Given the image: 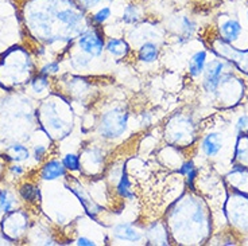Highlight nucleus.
<instances>
[{"label": "nucleus", "mask_w": 248, "mask_h": 246, "mask_svg": "<svg viewBox=\"0 0 248 246\" xmlns=\"http://www.w3.org/2000/svg\"><path fill=\"white\" fill-rule=\"evenodd\" d=\"M128 113L122 108H115L113 111L104 113L100 120V135L107 139H115L122 136L127 130Z\"/></svg>", "instance_id": "obj_1"}, {"label": "nucleus", "mask_w": 248, "mask_h": 246, "mask_svg": "<svg viewBox=\"0 0 248 246\" xmlns=\"http://www.w3.org/2000/svg\"><path fill=\"white\" fill-rule=\"evenodd\" d=\"M78 46L89 57H99L104 49V38L99 30L92 29L81 34L78 38Z\"/></svg>", "instance_id": "obj_2"}, {"label": "nucleus", "mask_w": 248, "mask_h": 246, "mask_svg": "<svg viewBox=\"0 0 248 246\" xmlns=\"http://www.w3.org/2000/svg\"><path fill=\"white\" fill-rule=\"evenodd\" d=\"M204 75V87L206 92L215 93L217 87H220V81L224 72V63L221 61H212L208 63V66L205 68Z\"/></svg>", "instance_id": "obj_3"}, {"label": "nucleus", "mask_w": 248, "mask_h": 246, "mask_svg": "<svg viewBox=\"0 0 248 246\" xmlns=\"http://www.w3.org/2000/svg\"><path fill=\"white\" fill-rule=\"evenodd\" d=\"M243 32L242 23L235 18L225 19L220 25V35L224 39V42L232 43L236 42Z\"/></svg>", "instance_id": "obj_4"}, {"label": "nucleus", "mask_w": 248, "mask_h": 246, "mask_svg": "<svg viewBox=\"0 0 248 246\" xmlns=\"http://www.w3.org/2000/svg\"><path fill=\"white\" fill-rule=\"evenodd\" d=\"M223 147V139L220 133H209L202 140V151L206 156H216Z\"/></svg>", "instance_id": "obj_5"}, {"label": "nucleus", "mask_w": 248, "mask_h": 246, "mask_svg": "<svg viewBox=\"0 0 248 246\" xmlns=\"http://www.w3.org/2000/svg\"><path fill=\"white\" fill-rule=\"evenodd\" d=\"M113 235L122 241H131V242H137L142 238V234L138 232L137 229H134L130 223H120L113 230Z\"/></svg>", "instance_id": "obj_6"}, {"label": "nucleus", "mask_w": 248, "mask_h": 246, "mask_svg": "<svg viewBox=\"0 0 248 246\" xmlns=\"http://www.w3.org/2000/svg\"><path fill=\"white\" fill-rule=\"evenodd\" d=\"M65 175V166L58 160H51L42 168L41 176L45 180H54Z\"/></svg>", "instance_id": "obj_7"}, {"label": "nucleus", "mask_w": 248, "mask_h": 246, "mask_svg": "<svg viewBox=\"0 0 248 246\" xmlns=\"http://www.w3.org/2000/svg\"><path fill=\"white\" fill-rule=\"evenodd\" d=\"M205 66H206V53L197 51L189 61V73L193 77H199L204 73Z\"/></svg>", "instance_id": "obj_8"}, {"label": "nucleus", "mask_w": 248, "mask_h": 246, "mask_svg": "<svg viewBox=\"0 0 248 246\" xmlns=\"http://www.w3.org/2000/svg\"><path fill=\"white\" fill-rule=\"evenodd\" d=\"M159 54L158 46L153 42H146L142 44V47L139 49V59L146 63H153L156 61Z\"/></svg>", "instance_id": "obj_9"}, {"label": "nucleus", "mask_w": 248, "mask_h": 246, "mask_svg": "<svg viewBox=\"0 0 248 246\" xmlns=\"http://www.w3.org/2000/svg\"><path fill=\"white\" fill-rule=\"evenodd\" d=\"M107 51L115 57L127 56L128 53V44L124 39H118V38H111L107 43Z\"/></svg>", "instance_id": "obj_10"}, {"label": "nucleus", "mask_w": 248, "mask_h": 246, "mask_svg": "<svg viewBox=\"0 0 248 246\" xmlns=\"http://www.w3.org/2000/svg\"><path fill=\"white\" fill-rule=\"evenodd\" d=\"M120 182H119L118 185V194L120 197L127 198V199H132L134 198V194H132V191H131V185H130V180H128V176H127V174H125V170H123V174H122V176H120Z\"/></svg>", "instance_id": "obj_11"}, {"label": "nucleus", "mask_w": 248, "mask_h": 246, "mask_svg": "<svg viewBox=\"0 0 248 246\" xmlns=\"http://www.w3.org/2000/svg\"><path fill=\"white\" fill-rule=\"evenodd\" d=\"M180 174L185 175L186 180H187V185H189L190 188H193V187H194V186H193L194 179L197 176V168H196V166L193 164L192 161H186L185 164L180 168Z\"/></svg>", "instance_id": "obj_12"}, {"label": "nucleus", "mask_w": 248, "mask_h": 246, "mask_svg": "<svg viewBox=\"0 0 248 246\" xmlns=\"http://www.w3.org/2000/svg\"><path fill=\"white\" fill-rule=\"evenodd\" d=\"M112 15V10L111 7H103V8H100L99 11H96V13L93 14L92 15V22L93 25H104L108 19L111 18Z\"/></svg>", "instance_id": "obj_13"}, {"label": "nucleus", "mask_w": 248, "mask_h": 246, "mask_svg": "<svg viewBox=\"0 0 248 246\" xmlns=\"http://www.w3.org/2000/svg\"><path fill=\"white\" fill-rule=\"evenodd\" d=\"M123 22L127 25H132V23H137L138 20L140 19L139 11H138L137 6H127L124 8L123 13Z\"/></svg>", "instance_id": "obj_14"}, {"label": "nucleus", "mask_w": 248, "mask_h": 246, "mask_svg": "<svg viewBox=\"0 0 248 246\" xmlns=\"http://www.w3.org/2000/svg\"><path fill=\"white\" fill-rule=\"evenodd\" d=\"M62 163H63V166L65 168H68L70 171H78L80 170V158L77 156L76 154H68L65 155V158L62 160Z\"/></svg>", "instance_id": "obj_15"}, {"label": "nucleus", "mask_w": 248, "mask_h": 246, "mask_svg": "<svg viewBox=\"0 0 248 246\" xmlns=\"http://www.w3.org/2000/svg\"><path fill=\"white\" fill-rule=\"evenodd\" d=\"M13 198L8 195V192L6 190L0 191V211L8 213L10 210L13 209Z\"/></svg>", "instance_id": "obj_16"}, {"label": "nucleus", "mask_w": 248, "mask_h": 246, "mask_svg": "<svg viewBox=\"0 0 248 246\" xmlns=\"http://www.w3.org/2000/svg\"><path fill=\"white\" fill-rule=\"evenodd\" d=\"M20 194H22V197H23V199H26V201H34V199L39 195V192H38L37 188L31 185L23 186L22 190H20Z\"/></svg>", "instance_id": "obj_17"}, {"label": "nucleus", "mask_w": 248, "mask_h": 246, "mask_svg": "<svg viewBox=\"0 0 248 246\" xmlns=\"http://www.w3.org/2000/svg\"><path fill=\"white\" fill-rule=\"evenodd\" d=\"M181 27H182V31L185 32L186 37H190L193 32H194V30H196V23L190 18L182 16L181 18Z\"/></svg>", "instance_id": "obj_18"}, {"label": "nucleus", "mask_w": 248, "mask_h": 246, "mask_svg": "<svg viewBox=\"0 0 248 246\" xmlns=\"http://www.w3.org/2000/svg\"><path fill=\"white\" fill-rule=\"evenodd\" d=\"M11 149L15 152V158L14 159L25 160L29 158V149L25 145H22V144H14V145H11Z\"/></svg>", "instance_id": "obj_19"}, {"label": "nucleus", "mask_w": 248, "mask_h": 246, "mask_svg": "<svg viewBox=\"0 0 248 246\" xmlns=\"http://www.w3.org/2000/svg\"><path fill=\"white\" fill-rule=\"evenodd\" d=\"M236 128L237 130L243 133V135H247L248 133V116H242L239 120H237V124H236Z\"/></svg>", "instance_id": "obj_20"}, {"label": "nucleus", "mask_w": 248, "mask_h": 246, "mask_svg": "<svg viewBox=\"0 0 248 246\" xmlns=\"http://www.w3.org/2000/svg\"><path fill=\"white\" fill-rule=\"evenodd\" d=\"M46 85H47V81H46V77H38V78H35V81H34V84H32V87H34V89L37 90V92H41L44 87H46Z\"/></svg>", "instance_id": "obj_21"}, {"label": "nucleus", "mask_w": 248, "mask_h": 246, "mask_svg": "<svg viewBox=\"0 0 248 246\" xmlns=\"http://www.w3.org/2000/svg\"><path fill=\"white\" fill-rule=\"evenodd\" d=\"M103 0H78V3L81 4V7L87 8V10H91V8H94L96 6H99Z\"/></svg>", "instance_id": "obj_22"}, {"label": "nucleus", "mask_w": 248, "mask_h": 246, "mask_svg": "<svg viewBox=\"0 0 248 246\" xmlns=\"http://www.w3.org/2000/svg\"><path fill=\"white\" fill-rule=\"evenodd\" d=\"M60 70V65L57 62H50L49 65H46L44 69H42V74H49V73H57Z\"/></svg>", "instance_id": "obj_23"}, {"label": "nucleus", "mask_w": 248, "mask_h": 246, "mask_svg": "<svg viewBox=\"0 0 248 246\" xmlns=\"http://www.w3.org/2000/svg\"><path fill=\"white\" fill-rule=\"evenodd\" d=\"M77 245L80 246H92L94 245V242L92 240H89V238H85V237H81L77 240Z\"/></svg>", "instance_id": "obj_24"}, {"label": "nucleus", "mask_w": 248, "mask_h": 246, "mask_svg": "<svg viewBox=\"0 0 248 246\" xmlns=\"http://www.w3.org/2000/svg\"><path fill=\"white\" fill-rule=\"evenodd\" d=\"M46 152V148L45 147H37L35 148V151H34V156H35V159L37 160H41L42 159V156H44V154Z\"/></svg>", "instance_id": "obj_25"}, {"label": "nucleus", "mask_w": 248, "mask_h": 246, "mask_svg": "<svg viewBox=\"0 0 248 246\" xmlns=\"http://www.w3.org/2000/svg\"><path fill=\"white\" fill-rule=\"evenodd\" d=\"M11 171L14 174H16V175H20V174L23 173V170H22V167L20 166H13L11 167Z\"/></svg>", "instance_id": "obj_26"}, {"label": "nucleus", "mask_w": 248, "mask_h": 246, "mask_svg": "<svg viewBox=\"0 0 248 246\" xmlns=\"http://www.w3.org/2000/svg\"><path fill=\"white\" fill-rule=\"evenodd\" d=\"M247 19H248V14H247Z\"/></svg>", "instance_id": "obj_27"}]
</instances>
